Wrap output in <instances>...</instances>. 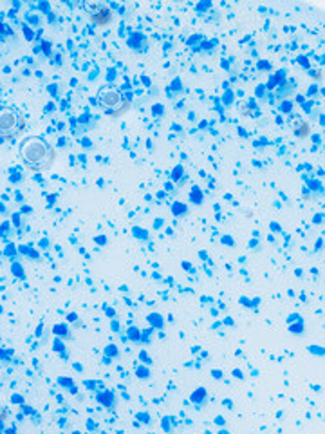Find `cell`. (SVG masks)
<instances>
[{"mask_svg":"<svg viewBox=\"0 0 325 434\" xmlns=\"http://www.w3.org/2000/svg\"><path fill=\"white\" fill-rule=\"evenodd\" d=\"M96 8V11H92V20L96 24H108L112 20V13L110 10H108L107 6H94Z\"/></svg>","mask_w":325,"mask_h":434,"instance_id":"obj_4","label":"cell"},{"mask_svg":"<svg viewBox=\"0 0 325 434\" xmlns=\"http://www.w3.org/2000/svg\"><path fill=\"white\" fill-rule=\"evenodd\" d=\"M24 118L10 107L0 109V136L2 138H13L20 134L24 129Z\"/></svg>","mask_w":325,"mask_h":434,"instance_id":"obj_2","label":"cell"},{"mask_svg":"<svg viewBox=\"0 0 325 434\" xmlns=\"http://www.w3.org/2000/svg\"><path fill=\"white\" fill-rule=\"evenodd\" d=\"M292 127H294V132H296L298 136H307V132H309V125L302 123V121H294Z\"/></svg>","mask_w":325,"mask_h":434,"instance_id":"obj_5","label":"cell"},{"mask_svg":"<svg viewBox=\"0 0 325 434\" xmlns=\"http://www.w3.org/2000/svg\"><path fill=\"white\" fill-rule=\"evenodd\" d=\"M100 102L103 103L105 107H108V109H116V107L121 105V93L120 91H116V89H103L102 93H100Z\"/></svg>","mask_w":325,"mask_h":434,"instance_id":"obj_3","label":"cell"},{"mask_svg":"<svg viewBox=\"0 0 325 434\" xmlns=\"http://www.w3.org/2000/svg\"><path fill=\"white\" fill-rule=\"evenodd\" d=\"M20 154H22L24 163L32 170H44L54 159V150L40 138L26 139L20 147Z\"/></svg>","mask_w":325,"mask_h":434,"instance_id":"obj_1","label":"cell"}]
</instances>
